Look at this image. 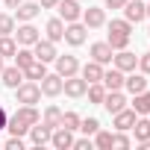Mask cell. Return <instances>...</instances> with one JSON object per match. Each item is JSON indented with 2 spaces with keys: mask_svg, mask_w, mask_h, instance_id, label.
Returning <instances> with one entry per match:
<instances>
[{
  "mask_svg": "<svg viewBox=\"0 0 150 150\" xmlns=\"http://www.w3.org/2000/svg\"><path fill=\"white\" fill-rule=\"evenodd\" d=\"M74 150H91V138H74Z\"/></svg>",
  "mask_w": 150,
  "mask_h": 150,
  "instance_id": "obj_40",
  "label": "cell"
},
{
  "mask_svg": "<svg viewBox=\"0 0 150 150\" xmlns=\"http://www.w3.org/2000/svg\"><path fill=\"white\" fill-rule=\"evenodd\" d=\"M135 118H138V115H135V109H127V106H124L121 112H115V115H112V127H115V129H121V132H127V129H132Z\"/></svg>",
  "mask_w": 150,
  "mask_h": 150,
  "instance_id": "obj_10",
  "label": "cell"
},
{
  "mask_svg": "<svg viewBox=\"0 0 150 150\" xmlns=\"http://www.w3.org/2000/svg\"><path fill=\"white\" fill-rule=\"evenodd\" d=\"M3 3H6V6H9V9H18V6H21V3H24V0H3Z\"/></svg>",
  "mask_w": 150,
  "mask_h": 150,
  "instance_id": "obj_45",
  "label": "cell"
},
{
  "mask_svg": "<svg viewBox=\"0 0 150 150\" xmlns=\"http://www.w3.org/2000/svg\"><path fill=\"white\" fill-rule=\"evenodd\" d=\"M94 147H100V150H112V132L97 129V132H94Z\"/></svg>",
  "mask_w": 150,
  "mask_h": 150,
  "instance_id": "obj_34",
  "label": "cell"
},
{
  "mask_svg": "<svg viewBox=\"0 0 150 150\" xmlns=\"http://www.w3.org/2000/svg\"><path fill=\"white\" fill-rule=\"evenodd\" d=\"M86 33H88V27L86 24H80V21H71V24H65V41L71 44V47H80V44H86Z\"/></svg>",
  "mask_w": 150,
  "mask_h": 150,
  "instance_id": "obj_2",
  "label": "cell"
},
{
  "mask_svg": "<svg viewBox=\"0 0 150 150\" xmlns=\"http://www.w3.org/2000/svg\"><path fill=\"white\" fill-rule=\"evenodd\" d=\"M15 100L24 103V106H35V103H41V86L33 83V80H24V83L15 88Z\"/></svg>",
  "mask_w": 150,
  "mask_h": 150,
  "instance_id": "obj_1",
  "label": "cell"
},
{
  "mask_svg": "<svg viewBox=\"0 0 150 150\" xmlns=\"http://www.w3.org/2000/svg\"><path fill=\"white\" fill-rule=\"evenodd\" d=\"M56 9H59V18H62L65 24L80 21V18H83V6L77 3V0H59V3H56Z\"/></svg>",
  "mask_w": 150,
  "mask_h": 150,
  "instance_id": "obj_3",
  "label": "cell"
},
{
  "mask_svg": "<svg viewBox=\"0 0 150 150\" xmlns=\"http://www.w3.org/2000/svg\"><path fill=\"white\" fill-rule=\"evenodd\" d=\"M112 62H115V68H118V71H124V74H129V71H135V68H138V56H135V53H129L127 47H124V50H118V56H112Z\"/></svg>",
  "mask_w": 150,
  "mask_h": 150,
  "instance_id": "obj_9",
  "label": "cell"
},
{
  "mask_svg": "<svg viewBox=\"0 0 150 150\" xmlns=\"http://www.w3.org/2000/svg\"><path fill=\"white\" fill-rule=\"evenodd\" d=\"M15 50H18V41L12 38V35H0V56H15Z\"/></svg>",
  "mask_w": 150,
  "mask_h": 150,
  "instance_id": "obj_31",
  "label": "cell"
},
{
  "mask_svg": "<svg viewBox=\"0 0 150 150\" xmlns=\"http://www.w3.org/2000/svg\"><path fill=\"white\" fill-rule=\"evenodd\" d=\"M38 38H41V35H38V30H35L30 21H24V24L18 27V33H15V41H18V47H33Z\"/></svg>",
  "mask_w": 150,
  "mask_h": 150,
  "instance_id": "obj_5",
  "label": "cell"
},
{
  "mask_svg": "<svg viewBox=\"0 0 150 150\" xmlns=\"http://www.w3.org/2000/svg\"><path fill=\"white\" fill-rule=\"evenodd\" d=\"M15 118H18L21 124L33 127V124H38V121H41V112H38L35 106H24V103H21V106L15 109Z\"/></svg>",
  "mask_w": 150,
  "mask_h": 150,
  "instance_id": "obj_20",
  "label": "cell"
},
{
  "mask_svg": "<svg viewBox=\"0 0 150 150\" xmlns=\"http://www.w3.org/2000/svg\"><path fill=\"white\" fill-rule=\"evenodd\" d=\"M129 144H132V141H129V135H124L121 129H115V132H112V147H118V150H127Z\"/></svg>",
  "mask_w": 150,
  "mask_h": 150,
  "instance_id": "obj_37",
  "label": "cell"
},
{
  "mask_svg": "<svg viewBox=\"0 0 150 150\" xmlns=\"http://www.w3.org/2000/svg\"><path fill=\"white\" fill-rule=\"evenodd\" d=\"M33 62H35L33 47H18V50H15V65H18V68H27V65H33Z\"/></svg>",
  "mask_w": 150,
  "mask_h": 150,
  "instance_id": "obj_28",
  "label": "cell"
},
{
  "mask_svg": "<svg viewBox=\"0 0 150 150\" xmlns=\"http://www.w3.org/2000/svg\"><path fill=\"white\" fill-rule=\"evenodd\" d=\"M80 121H83V118H80L77 112H62V124H59V127H65V129H71V132H77V129H80Z\"/></svg>",
  "mask_w": 150,
  "mask_h": 150,
  "instance_id": "obj_30",
  "label": "cell"
},
{
  "mask_svg": "<svg viewBox=\"0 0 150 150\" xmlns=\"http://www.w3.org/2000/svg\"><path fill=\"white\" fill-rule=\"evenodd\" d=\"M62 35H65V21L62 18H50L47 21V38L50 41H62Z\"/></svg>",
  "mask_w": 150,
  "mask_h": 150,
  "instance_id": "obj_26",
  "label": "cell"
},
{
  "mask_svg": "<svg viewBox=\"0 0 150 150\" xmlns=\"http://www.w3.org/2000/svg\"><path fill=\"white\" fill-rule=\"evenodd\" d=\"M6 121H9V115H6L3 106H0V129H6Z\"/></svg>",
  "mask_w": 150,
  "mask_h": 150,
  "instance_id": "obj_43",
  "label": "cell"
},
{
  "mask_svg": "<svg viewBox=\"0 0 150 150\" xmlns=\"http://www.w3.org/2000/svg\"><path fill=\"white\" fill-rule=\"evenodd\" d=\"M3 147H6V150H24V138H21V135H12Z\"/></svg>",
  "mask_w": 150,
  "mask_h": 150,
  "instance_id": "obj_39",
  "label": "cell"
},
{
  "mask_svg": "<svg viewBox=\"0 0 150 150\" xmlns=\"http://www.w3.org/2000/svg\"><path fill=\"white\" fill-rule=\"evenodd\" d=\"M0 77H3V86H6V88H12V91H15V88L27 80V77H24V68H18V65L3 68V74H0Z\"/></svg>",
  "mask_w": 150,
  "mask_h": 150,
  "instance_id": "obj_15",
  "label": "cell"
},
{
  "mask_svg": "<svg viewBox=\"0 0 150 150\" xmlns=\"http://www.w3.org/2000/svg\"><path fill=\"white\" fill-rule=\"evenodd\" d=\"M97 129H100V121H97V118H86V121H80V132H83V135L91 138Z\"/></svg>",
  "mask_w": 150,
  "mask_h": 150,
  "instance_id": "obj_35",
  "label": "cell"
},
{
  "mask_svg": "<svg viewBox=\"0 0 150 150\" xmlns=\"http://www.w3.org/2000/svg\"><path fill=\"white\" fill-rule=\"evenodd\" d=\"M124 77L127 74L124 71H118V68H112V71H103V86H106V91H121L124 88Z\"/></svg>",
  "mask_w": 150,
  "mask_h": 150,
  "instance_id": "obj_16",
  "label": "cell"
},
{
  "mask_svg": "<svg viewBox=\"0 0 150 150\" xmlns=\"http://www.w3.org/2000/svg\"><path fill=\"white\" fill-rule=\"evenodd\" d=\"M6 129H9V132H12V135H21V138H24V135H27V132H30V127H27V124H21V121H18V118H15V115H12V118H9V121H6Z\"/></svg>",
  "mask_w": 150,
  "mask_h": 150,
  "instance_id": "obj_33",
  "label": "cell"
},
{
  "mask_svg": "<svg viewBox=\"0 0 150 150\" xmlns=\"http://www.w3.org/2000/svg\"><path fill=\"white\" fill-rule=\"evenodd\" d=\"M38 12H41L38 3H21V6L15 9V18H18V21H33V18H38Z\"/></svg>",
  "mask_w": 150,
  "mask_h": 150,
  "instance_id": "obj_25",
  "label": "cell"
},
{
  "mask_svg": "<svg viewBox=\"0 0 150 150\" xmlns=\"http://www.w3.org/2000/svg\"><path fill=\"white\" fill-rule=\"evenodd\" d=\"M147 18H150V3H147Z\"/></svg>",
  "mask_w": 150,
  "mask_h": 150,
  "instance_id": "obj_47",
  "label": "cell"
},
{
  "mask_svg": "<svg viewBox=\"0 0 150 150\" xmlns=\"http://www.w3.org/2000/svg\"><path fill=\"white\" fill-rule=\"evenodd\" d=\"M112 56H115V50L109 47V41H94V44H91V59H94V62L109 65V62H112Z\"/></svg>",
  "mask_w": 150,
  "mask_h": 150,
  "instance_id": "obj_17",
  "label": "cell"
},
{
  "mask_svg": "<svg viewBox=\"0 0 150 150\" xmlns=\"http://www.w3.org/2000/svg\"><path fill=\"white\" fill-rule=\"evenodd\" d=\"M147 33H150V30H147Z\"/></svg>",
  "mask_w": 150,
  "mask_h": 150,
  "instance_id": "obj_48",
  "label": "cell"
},
{
  "mask_svg": "<svg viewBox=\"0 0 150 150\" xmlns=\"http://www.w3.org/2000/svg\"><path fill=\"white\" fill-rule=\"evenodd\" d=\"M109 33H121V35H132V24L124 18V21H112L109 24Z\"/></svg>",
  "mask_w": 150,
  "mask_h": 150,
  "instance_id": "obj_36",
  "label": "cell"
},
{
  "mask_svg": "<svg viewBox=\"0 0 150 150\" xmlns=\"http://www.w3.org/2000/svg\"><path fill=\"white\" fill-rule=\"evenodd\" d=\"M124 18L129 24H138V21L147 18V6L141 3V0H127V3H124Z\"/></svg>",
  "mask_w": 150,
  "mask_h": 150,
  "instance_id": "obj_8",
  "label": "cell"
},
{
  "mask_svg": "<svg viewBox=\"0 0 150 150\" xmlns=\"http://www.w3.org/2000/svg\"><path fill=\"white\" fill-rule=\"evenodd\" d=\"M127 0H106V9H124Z\"/></svg>",
  "mask_w": 150,
  "mask_h": 150,
  "instance_id": "obj_42",
  "label": "cell"
},
{
  "mask_svg": "<svg viewBox=\"0 0 150 150\" xmlns=\"http://www.w3.org/2000/svg\"><path fill=\"white\" fill-rule=\"evenodd\" d=\"M86 94H88L91 103H103V97H106V86H103V83H88Z\"/></svg>",
  "mask_w": 150,
  "mask_h": 150,
  "instance_id": "obj_29",
  "label": "cell"
},
{
  "mask_svg": "<svg viewBox=\"0 0 150 150\" xmlns=\"http://www.w3.org/2000/svg\"><path fill=\"white\" fill-rule=\"evenodd\" d=\"M41 124H47L50 129H56V127L62 124V109H59V106H47L44 115H41Z\"/></svg>",
  "mask_w": 150,
  "mask_h": 150,
  "instance_id": "obj_27",
  "label": "cell"
},
{
  "mask_svg": "<svg viewBox=\"0 0 150 150\" xmlns=\"http://www.w3.org/2000/svg\"><path fill=\"white\" fill-rule=\"evenodd\" d=\"M33 53H35V59L38 62H53L59 53H56V41H50V38H38L35 44H33Z\"/></svg>",
  "mask_w": 150,
  "mask_h": 150,
  "instance_id": "obj_6",
  "label": "cell"
},
{
  "mask_svg": "<svg viewBox=\"0 0 150 150\" xmlns=\"http://www.w3.org/2000/svg\"><path fill=\"white\" fill-rule=\"evenodd\" d=\"M132 109H135V115H150V91L147 88L132 94Z\"/></svg>",
  "mask_w": 150,
  "mask_h": 150,
  "instance_id": "obj_24",
  "label": "cell"
},
{
  "mask_svg": "<svg viewBox=\"0 0 150 150\" xmlns=\"http://www.w3.org/2000/svg\"><path fill=\"white\" fill-rule=\"evenodd\" d=\"M38 86H41V94H47V97H59L62 94V77L59 74H44V80Z\"/></svg>",
  "mask_w": 150,
  "mask_h": 150,
  "instance_id": "obj_13",
  "label": "cell"
},
{
  "mask_svg": "<svg viewBox=\"0 0 150 150\" xmlns=\"http://www.w3.org/2000/svg\"><path fill=\"white\" fill-rule=\"evenodd\" d=\"M50 132H53V129H50L47 124H41V121H38V124H33V127H30V132H27V135H30V141H33L35 147H44V144H50Z\"/></svg>",
  "mask_w": 150,
  "mask_h": 150,
  "instance_id": "obj_12",
  "label": "cell"
},
{
  "mask_svg": "<svg viewBox=\"0 0 150 150\" xmlns=\"http://www.w3.org/2000/svg\"><path fill=\"white\" fill-rule=\"evenodd\" d=\"M83 24H86L88 30H97V27L106 24V12L97 9V6H88V9H83Z\"/></svg>",
  "mask_w": 150,
  "mask_h": 150,
  "instance_id": "obj_14",
  "label": "cell"
},
{
  "mask_svg": "<svg viewBox=\"0 0 150 150\" xmlns=\"http://www.w3.org/2000/svg\"><path fill=\"white\" fill-rule=\"evenodd\" d=\"M129 38H132V35H121V33H109V38H106V41H109V47H112V50H124V47L129 44Z\"/></svg>",
  "mask_w": 150,
  "mask_h": 150,
  "instance_id": "obj_32",
  "label": "cell"
},
{
  "mask_svg": "<svg viewBox=\"0 0 150 150\" xmlns=\"http://www.w3.org/2000/svg\"><path fill=\"white\" fill-rule=\"evenodd\" d=\"M3 68H6V65H3V56H0V74H3Z\"/></svg>",
  "mask_w": 150,
  "mask_h": 150,
  "instance_id": "obj_46",
  "label": "cell"
},
{
  "mask_svg": "<svg viewBox=\"0 0 150 150\" xmlns=\"http://www.w3.org/2000/svg\"><path fill=\"white\" fill-rule=\"evenodd\" d=\"M132 132H135V141L138 144H147L150 141V118L147 115H138L135 124H132Z\"/></svg>",
  "mask_w": 150,
  "mask_h": 150,
  "instance_id": "obj_21",
  "label": "cell"
},
{
  "mask_svg": "<svg viewBox=\"0 0 150 150\" xmlns=\"http://www.w3.org/2000/svg\"><path fill=\"white\" fill-rule=\"evenodd\" d=\"M86 88H88V83L80 77V74H74V77H65V80H62V91H65L68 97H83Z\"/></svg>",
  "mask_w": 150,
  "mask_h": 150,
  "instance_id": "obj_4",
  "label": "cell"
},
{
  "mask_svg": "<svg viewBox=\"0 0 150 150\" xmlns=\"http://www.w3.org/2000/svg\"><path fill=\"white\" fill-rule=\"evenodd\" d=\"M50 144H53L56 150H71V147H74V132L65 129V127H56V129L50 132Z\"/></svg>",
  "mask_w": 150,
  "mask_h": 150,
  "instance_id": "obj_11",
  "label": "cell"
},
{
  "mask_svg": "<svg viewBox=\"0 0 150 150\" xmlns=\"http://www.w3.org/2000/svg\"><path fill=\"white\" fill-rule=\"evenodd\" d=\"M15 33V18L12 15H0V35H12Z\"/></svg>",
  "mask_w": 150,
  "mask_h": 150,
  "instance_id": "obj_38",
  "label": "cell"
},
{
  "mask_svg": "<svg viewBox=\"0 0 150 150\" xmlns=\"http://www.w3.org/2000/svg\"><path fill=\"white\" fill-rule=\"evenodd\" d=\"M56 3H59V0H41L38 6H41V9H56Z\"/></svg>",
  "mask_w": 150,
  "mask_h": 150,
  "instance_id": "obj_44",
  "label": "cell"
},
{
  "mask_svg": "<svg viewBox=\"0 0 150 150\" xmlns=\"http://www.w3.org/2000/svg\"><path fill=\"white\" fill-rule=\"evenodd\" d=\"M80 77H83L86 83H100V80H103V65H100V62H94V59H91V62H86V65L80 68Z\"/></svg>",
  "mask_w": 150,
  "mask_h": 150,
  "instance_id": "obj_18",
  "label": "cell"
},
{
  "mask_svg": "<svg viewBox=\"0 0 150 150\" xmlns=\"http://www.w3.org/2000/svg\"><path fill=\"white\" fill-rule=\"evenodd\" d=\"M44 74H47V62H38V59H35L33 65L24 68V77L33 80V83H41V80H44Z\"/></svg>",
  "mask_w": 150,
  "mask_h": 150,
  "instance_id": "obj_23",
  "label": "cell"
},
{
  "mask_svg": "<svg viewBox=\"0 0 150 150\" xmlns=\"http://www.w3.org/2000/svg\"><path fill=\"white\" fill-rule=\"evenodd\" d=\"M53 62H56V74H59L62 80H65V77H74V74H80L77 56H56Z\"/></svg>",
  "mask_w": 150,
  "mask_h": 150,
  "instance_id": "obj_7",
  "label": "cell"
},
{
  "mask_svg": "<svg viewBox=\"0 0 150 150\" xmlns=\"http://www.w3.org/2000/svg\"><path fill=\"white\" fill-rule=\"evenodd\" d=\"M138 71H141V74H150V53H144V56L138 59Z\"/></svg>",
  "mask_w": 150,
  "mask_h": 150,
  "instance_id": "obj_41",
  "label": "cell"
},
{
  "mask_svg": "<svg viewBox=\"0 0 150 150\" xmlns=\"http://www.w3.org/2000/svg\"><path fill=\"white\" fill-rule=\"evenodd\" d=\"M100 106H106V112L109 115H115V112H121L124 106H127V97L121 94V91H106V97H103V103Z\"/></svg>",
  "mask_w": 150,
  "mask_h": 150,
  "instance_id": "obj_19",
  "label": "cell"
},
{
  "mask_svg": "<svg viewBox=\"0 0 150 150\" xmlns=\"http://www.w3.org/2000/svg\"><path fill=\"white\" fill-rule=\"evenodd\" d=\"M124 88L129 94H138L147 88V74H129V77H124Z\"/></svg>",
  "mask_w": 150,
  "mask_h": 150,
  "instance_id": "obj_22",
  "label": "cell"
}]
</instances>
